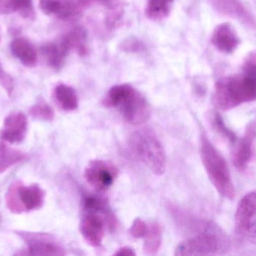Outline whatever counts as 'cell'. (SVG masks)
<instances>
[{
  "label": "cell",
  "instance_id": "cell-1",
  "mask_svg": "<svg viewBox=\"0 0 256 256\" xmlns=\"http://www.w3.org/2000/svg\"><path fill=\"white\" fill-rule=\"evenodd\" d=\"M200 156L208 177L216 191L224 198L233 199L236 189L228 163L204 135H202L200 140Z\"/></svg>",
  "mask_w": 256,
  "mask_h": 256
},
{
  "label": "cell",
  "instance_id": "cell-2",
  "mask_svg": "<svg viewBox=\"0 0 256 256\" xmlns=\"http://www.w3.org/2000/svg\"><path fill=\"white\" fill-rule=\"evenodd\" d=\"M215 102L222 110L256 100V78L248 74L222 78L215 87Z\"/></svg>",
  "mask_w": 256,
  "mask_h": 256
},
{
  "label": "cell",
  "instance_id": "cell-3",
  "mask_svg": "<svg viewBox=\"0 0 256 256\" xmlns=\"http://www.w3.org/2000/svg\"><path fill=\"white\" fill-rule=\"evenodd\" d=\"M106 104L117 108L123 118L132 125L142 124L150 117L147 101L129 84L112 87L108 93Z\"/></svg>",
  "mask_w": 256,
  "mask_h": 256
},
{
  "label": "cell",
  "instance_id": "cell-4",
  "mask_svg": "<svg viewBox=\"0 0 256 256\" xmlns=\"http://www.w3.org/2000/svg\"><path fill=\"white\" fill-rule=\"evenodd\" d=\"M131 146L140 159L150 171L160 176L166 168V157L162 144L155 135L148 131L135 132L130 140Z\"/></svg>",
  "mask_w": 256,
  "mask_h": 256
},
{
  "label": "cell",
  "instance_id": "cell-5",
  "mask_svg": "<svg viewBox=\"0 0 256 256\" xmlns=\"http://www.w3.org/2000/svg\"><path fill=\"white\" fill-rule=\"evenodd\" d=\"M226 245L222 236L213 230L204 232L180 242L176 249L177 256H198L214 255L220 252Z\"/></svg>",
  "mask_w": 256,
  "mask_h": 256
},
{
  "label": "cell",
  "instance_id": "cell-6",
  "mask_svg": "<svg viewBox=\"0 0 256 256\" xmlns=\"http://www.w3.org/2000/svg\"><path fill=\"white\" fill-rule=\"evenodd\" d=\"M118 171L112 164L103 160H93L84 172L88 184L99 191L108 190L115 182Z\"/></svg>",
  "mask_w": 256,
  "mask_h": 256
},
{
  "label": "cell",
  "instance_id": "cell-7",
  "mask_svg": "<svg viewBox=\"0 0 256 256\" xmlns=\"http://www.w3.org/2000/svg\"><path fill=\"white\" fill-rule=\"evenodd\" d=\"M256 138V120L251 122L246 127L245 135L239 139L234 153V165L239 171H244L250 162L252 155V144Z\"/></svg>",
  "mask_w": 256,
  "mask_h": 256
},
{
  "label": "cell",
  "instance_id": "cell-8",
  "mask_svg": "<svg viewBox=\"0 0 256 256\" xmlns=\"http://www.w3.org/2000/svg\"><path fill=\"white\" fill-rule=\"evenodd\" d=\"M104 220L96 213H88L81 220L80 231L90 244L100 246L104 237Z\"/></svg>",
  "mask_w": 256,
  "mask_h": 256
},
{
  "label": "cell",
  "instance_id": "cell-9",
  "mask_svg": "<svg viewBox=\"0 0 256 256\" xmlns=\"http://www.w3.org/2000/svg\"><path fill=\"white\" fill-rule=\"evenodd\" d=\"M26 129L27 119L24 114H10L4 120L1 132L2 139L10 143L20 142L24 140Z\"/></svg>",
  "mask_w": 256,
  "mask_h": 256
},
{
  "label": "cell",
  "instance_id": "cell-10",
  "mask_svg": "<svg viewBox=\"0 0 256 256\" xmlns=\"http://www.w3.org/2000/svg\"><path fill=\"white\" fill-rule=\"evenodd\" d=\"M256 215V191H254L245 195L238 204L234 217L237 229L244 232Z\"/></svg>",
  "mask_w": 256,
  "mask_h": 256
},
{
  "label": "cell",
  "instance_id": "cell-11",
  "mask_svg": "<svg viewBox=\"0 0 256 256\" xmlns=\"http://www.w3.org/2000/svg\"><path fill=\"white\" fill-rule=\"evenodd\" d=\"M212 42L220 51L230 54L238 46L239 39L232 27L226 23L220 24L215 29Z\"/></svg>",
  "mask_w": 256,
  "mask_h": 256
},
{
  "label": "cell",
  "instance_id": "cell-12",
  "mask_svg": "<svg viewBox=\"0 0 256 256\" xmlns=\"http://www.w3.org/2000/svg\"><path fill=\"white\" fill-rule=\"evenodd\" d=\"M12 54L25 66H33L37 60V54L32 45L24 38L15 39L10 44Z\"/></svg>",
  "mask_w": 256,
  "mask_h": 256
},
{
  "label": "cell",
  "instance_id": "cell-13",
  "mask_svg": "<svg viewBox=\"0 0 256 256\" xmlns=\"http://www.w3.org/2000/svg\"><path fill=\"white\" fill-rule=\"evenodd\" d=\"M162 228L158 222L148 225L147 232L144 237L143 249L147 255H153L159 251L162 244Z\"/></svg>",
  "mask_w": 256,
  "mask_h": 256
},
{
  "label": "cell",
  "instance_id": "cell-14",
  "mask_svg": "<svg viewBox=\"0 0 256 256\" xmlns=\"http://www.w3.org/2000/svg\"><path fill=\"white\" fill-rule=\"evenodd\" d=\"M18 193L21 201L27 210H34L42 207L44 194L38 186L32 185L21 187Z\"/></svg>",
  "mask_w": 256,
  "mask_h": 256
},
{
  "label": "cell",
  "instance_id": "cell-15",
  "mask_svg": "<svg viewBox=\"0 0 256 256\" xmlns=\"http://www.w3.org/2000/svg\"><path fill=\"white\" fill-rule=\"evenodd\" d=\"M56 97L66 111H74L78 107V98L76 92L69 86H58L56 89Z\"/></svg>",
  "mask_w": 256,
  "mask_h": 256
},
{
  "label": "cell",
  "instance_id": "cell-16",
  "mask_svg": "<svg viewBox=\"0 0 256 256\" xmlns=\"http://www.w3.org/2000/svg\"><path fill=\"white\" fill-rule=\"evenodd\" d=\"M30 254L32 255L58 256L64 255L61 246L52 242L38 241L32 243Z\"/></svg>",
  "mask_w": 256,
  "mask_h": 256
},
{
  "label": "cell",
  "instance_id": "cell-17",
  "mask_svg": "<svg viewBox=\"0 0 256 256\" xmlns=\"http://www.w3.org/2000/svg\"><path fill=\"white\" fill-rule=\"evenodd\" d=\"M173 0H149L147 15L150 18H160L168 15Z\"/></svg>",
  "mask_w": 256,
  "mask_h": 256
},
{
  "label": "cell",
  "instance_id": "cell-18",
  "mask_svg": "<svg viewBox=\"0 0 256 256\" xmlns=\"http://www.w3.org/2000/svg\"><path fill=\"white\" fill-rule=\"evenodd\" d=\"M22 159L19 152L10 150L4 144L0 145V171H3L10 165Z\"/></svg>",
  "mask_w": 256,
  "mask_h": 256
},
{
  "label": "cell",
  "instance_id": "cell-19",
  "mask_svg": "<svg viewBox=\"0 0 256 256\" xmlns=\"http://www.w3.org/2000/svg\"><path fill=\"white\" fill-rule=\"evenodd\" d=\"M212 124L215 130L222 135L224 138H226L232 144H236L237 142L238 138L236 134L231 129L227 127L226 123L222 120V117L218 113L214 114L212 117Z\"/></svg>",
  "mask_w": 256,
  "mask_h": 256
},
{
  "label": "cell",
  "instance_id": "cell-20",
  "mask_svg": "<svg viewBox=\"0 0 256 256\" xmlns=\"http://www.w3.org/2000/svg\"><path fill=\"white\" fill-rule=\"evenodd\" d=\"M84 209L88 213H108L110 212L104 201L93 195L85 197L84 200Z\"/></svg>",
  "mask_w": 256,
  "mask_h": 256
},
{
  "label": "cell",
  "instance_id": "cell-21",
  "mask_svg": "<svg viewBox=\"0 0 256 256\" xmlns=\"http://www.w3.org/2000/svg\"><path fill=\"white\" fill-rule=\"evenodd\" d=\"M218 3L219 7L226 13L230 14L232 16H238L240 18L244 16L246 18L244 9L236 0H218Z\"/></svg>",
  "mask_w": 256,
  "mask_h": 256
},
{
  "label": "cell",
  "instance_id": "cell-22",
  "mask_svg": "<svg viewBox=\"0 0 256 256\" xmlns=\"http://www.w3.org/2000/svg\"><path fill=\"white\" fill-rule=\"evenodd\" d=\"M148 225L140 218H136L132 222V225L130 228L129 232L134 238H142L146 235L148 231Z\"/></svg>",
  "mask_w": 256,
  "mask_h": 256
},
{
  "label": "cell",
  "instance_id": "cell-23",
  "mask_svg": "<svg viewBox=\"0 0 256 256\" xmlns=\"http://www.w3.org/2000/svg\"><path fill=\"white\" fill-rule=\"evenodd\" d=\"M14 11L28 10L32 7L31 0H12Z\"/></svg>",
  "mask_w": 256,
  "mask_h": 256
},
{
  "label": "cell",
  "instance_id": "cell-24",
  "mask_svg": "<svg viewBox=\"0 0 256 256\" xmlns=\"http://www.w3.org/2000/svg\"><path fill=\"white\" fill-rule=\"evenodd\" d=\"M244 233L248 237V240L250 243L256 245V220L251 222Z\"/></svg>",
  "mask_w": 256,
  "mask_h": 256
},
{
  "label": "cell",
  "instance_id": "cell-25",
  "mask_svg": "<svg viewBox=\"0 0 256 256\" xmlns=\"http://www.w3.org/2000/svg\"><path fill=\"white\" fill-rule=\"evenodd\" d=\"M37 111L39 116L45 120H52L54 118V112L48 105H42L38 108Z\"/></svg>",
  "mask_w": 256,
  "mask_h": 256
},
{
  "label": "cell",
  "instance_id": "cell-26",
  "mask_svg": "<svg viewBox=\"0 0 256 256\" xmlns=\"http://www.w3.org/2000/svg\"><path fill=\"white\" fill-rule=\"evenodd\" d=\"M136 255L134 249L128 246H123L115 252L114 255L117 256H134Z\"/></svg>",
  "mask_w": 256,
  "mask_h": 256
},
{
  "label": "cell",
  "instance_id": "cell-27",
  "mask_svg": "<svg viewBox=\"0 0 256 256\" xmlns=\"http://www.w3.org/2000/svg\"><path fill=\"white\" fill-rule=\"evenodd\" d=\"M245 73L256 78V63H250L245 67Z\"/></svg>",
  "mask_w": 256,
  "mask_h": 256
},
{
  "label": "cell",
  "instance_id": "cell-28",
  "mask_svg": "<svg viewBox=\"0 0 256 256\" xmlns=\"http://www.w3.org/2000/svg\"><path fill=\"white\" fill-rule=\"evenodd\" d=\"M106 7L112 8L116 4V0H97Z\"/></svg>",
  "mask_w": 256,
  "mask_h": 256
}]
</instances>
